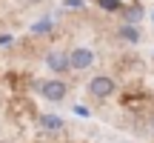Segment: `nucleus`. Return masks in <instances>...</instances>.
<instances>
[{
  "label": "nucleus",
  "mask_w": 154,
  "mask_h": 143,
  "mask_svg": "<svg viewBox=\"0 0 154 143\" xmlns=\"http://www.w3.org/2000/svg\"><path fill=\"white\" fill-rule=\"evenodd\" d=\"M37 92L43 94L46 100H63V97H66V83H63V80H40L37 83Z\"/></svg>",
  "instance_id": "obj_1"
},
{
  "label": "nucleus",
  "mask_w": 154,
  "mask_h": 143,
  "mask_svg": "<svg viewBox=\"0 0 154 143\" xmlns=\"http://www.w3.org/2000/svg\"><path fill=\"white\" fill-rule=\"evenodd\" d=\"M88 92H91L94 97H109V94L114 92V80L106 77V75H97V77L88 80Z\"/></svg>",
  "instance_id": "obj_2"
},
{
  "label": "nucleus",
  "mask_w": 154,
  "mask_h": 143,
  "mask_svg": "<svg viewBox=\"0 0 154 143\" xmlns=\"http://www.w3.org/2000/svg\"><path fill=\"white\" fill-rule=\"evenodd\" d=\"M94 63V52L91 49H74L69 55V66L72 69H88Z\"/></svg>",
  "instance_id": "obj_3"
},
{
  "label": "nucleus",
  "mask_w": 154,
  "mask_h": 143,
  "mask_svg": "<svg viewBox=\"0 0 154 143\" xmlns=\"http://www.w3.org/2000/svg\"><path fill=\"white\" fill-rule=\"evenodd\" d=\"M46 66H49L51 72H66V69H72V66H69V57L60 55V52H49V55H46Z\"/></svg>",
  "instance_id": "obj_4"
},
{
  "label": "nucleus",
  "mask_w": 154,
  "mask_h": 143,
  "mask_svg": "<svg viewBox=\"0 0 154 143\" xmlns=\"http://www.w3.org/2000/svg\"><path fill=\"white\" fill-rule=\"evenodd\" d=\"M40 129H43V132H60L63 120L57 115H43V117H40Z\"/></svg>",
  "instance_id": "obj_5"
},
{
  "label": "nucleus",
  "mask_w": 154,
  "mask_h": 143,
  "mask_svg": "<svg viewBox=\"0 0 154 143\" xmlns=\"http://www.w3.org/2000/svg\"><path fill=\"white\" fill-rule=\"evenodd\" d=\"M120 37L126 40V43H140V29L137 26H123L120 29Z\"/></svg>",
  "instance_id": "obj_6"
},
{
  "label": "nucleus",
  "mask_w": 154,
  "mask_h": 143,
  "mask_svg": "<svg viewBox=\"0 0 154 143\" xmlns=\"http://www.w3.org/2000/svg\"><path fill=\"white\" fill-rule=\"evenodd\" d=\"M143 17V11H140V6H134V9H128V14H126V20H128V26H134V23Z\"/></svg>",
  "instance_id": "obj_7"
},
{
  "label": "nucleus",
  "mask_w": 154,
  "mask_h": 143,
  "mask_svg": "<svg viewBox=\"0 0 154 143\" xmlns=\"http://www.w3.org/2000/svg\"><path fill=\"white\" fill-rule=\"evenodd\" d=\"M49 29H51V20H40V23H34L32 32H34V34H40V32H49Z\"/></svg>",
  "instance_id": "obj_8"
},
{
  "label": "nucleus",
  "mask_w": 154,
  "mask_h": 143,
  "mask_svg": "<svg viewBox=\"0 0 154 143\" xmlns=\"http://www.w3.org/2000/svg\"><path fill=\"white\" fill-rule=\"evenodd\" d=\"M100 6H103V9H120V3H117V0H100Z\"/></svg>",
  "instance_id": "obj_9"
},
{
  "label": "nucleus",
  "mask_w": 154,
  "mask_h": 143,
  "mask_svg": "<svg viewBox=\"0 0 154 143\" xmlns=\"http://www.w3.org/2000/svg\"><path fill=\"white\" fill-rule=\"evenodd\" d=\"M151 132H154V123H151Z\"/></svg>",
  "instance_id": "obj_10"
}]
</instances>
